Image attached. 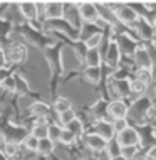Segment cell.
<instances>
[{
    "label": "cell",
    "instance_id": "6da1fadb",
    "mask_svg": "<svg viewBox=\"0 0 156 160\" xmlns=\"http://www.w3.org/2000/svg\"><path fill=\"white\" fill-rule=\"evenodd\" d=\"M154 108H153V101L149 96H139L133 101L131 106H128V115L126 120L128 122H134L143 125L146 118H153Z\"/></svg>",
    "mask_w": 156,
    "mask_h": 160
},
{
    "label": "cell",
    "instance_id": "7a4b0ae2",
    "mask_svg": "<svg viewBox=\"0 0 156 160\" xmlns=\"http://www.w3.org/2000/svg\"><path fill=\"white\" fill-rule=\"evenodd\" d=\"M99 52L102 56V62L106 64L107 69H111V71H116L119 66H121V59H123V56H121L118 46H116L114 39H109L104 36V47H99Z\"/></svg>",
    "mask_w": 156,
    "mask_h": 160
},
{
    "label": "cell",
    "instance_id": "3957f363",
    "mask_svg": "<svg viewBox=\"0 0 156 160\" xmlns=\"http://www.w3.org/2000/svg\"><path fill=\"white\" fill-rule=\"evenodd\" d=\"M112 10H114V15H116V20H118V24H123L124 27H133V24L136 22L139 17H138L136 14H134V10L131 7L128 5V3H107Z\"/></svg>",
    "mask_w": 156,
    "mask_h": 160
},
{
    "label": "cell",
    "instance_id": "277c9868",
    "mask_svg": "<svg viewBox=\"0 0 156 160\" xmlns=\"http://www.w3.org/2000/svg\"><path fill=\"white\" fill-rule=\"evenodd\" d=\"M133 31H134V39L143 41V44H149L154 39V25H151L146 19H138L133 24Z\"/></svg>",
    "mask_w": 156,
    "mask_h": 160
},
{
    "label": "cell",
    "instance_id": "5b68a950",
    "mask_svg": "<svg viewBox=\"0 0 156 160\" xmlns=\"http://www.w3.org/2000/svg\"><path fill=\"white\" fill-rule=\"evenodd\" d=\"M116 42V46H118L121 56H131L134 54V51L138 49V41L134 39V36H129L128 32H121V34H116V37H112Z\"/></svg>",
    "mask_w": 156,
    "mask_h": 160
},
{
    "label": "cell",
    "instance_id": "8992f818",
    "mask_svg": "<svg viewBox=\"0 0 156 160\" xmlns=\"http://www.w3.org/2000/svg\"><path fill=\"white\" fill-rule=\"evenodd\" d=\"M37 7H39V14H40V17H44L45 20L62 19L64 2H44V3H37Z\"/></svg>",
    "mask_w": 156,
    "mask_h": 160
},
{
    "label": "cell",
    "instance_id": "52a82bcc",
    "mask_svg": "<svg viewBox=\"0 0 156 160\" xmlns=\"http://www.w3.org/2000/svg\"><path fill=\"white\" fill-rule=\"evenodd\" d=\"M3 51H5L7 62H12V64H22V62L27 61V58H29L27 47L24 44H20V42H14V44H10Z\"/></svg>",
    "mask_w": 156,
    "mask_h": 160
},
{
    "label": "cell",
    "instance_id": "ba28073f",
    "mask_svg": "<svg viewBox=\"0 0 156 160\" xmlns=\"http://www.w3.org/2000/svg\"><path fill=\"white\" fill-rule=\"evenodd\" d=\"M77 14L82 24H96L99 20L96 2H77Z\"/></svg>",
    "mask_w": 156,
    "mask_h": 160
},
{
    "label": "cell",
    "instance_id": "9c48e42d",
    "mask_svg": "<svg viewBox=\"0 0 156 160\" xmlns=\"http://www.w3.org/2000/svg\"><path fill=\"white\" fill-rule=\"evenodd\" d=\"M114 138L121 147H139V133H138V128H134L133 125L119 132Z\"/></svg>",
    "mask_w": 156,
    "mask_h": 160
},
{
    "label": "cell",
    "instance_id": "30bf717a",
    "mask_svg": "<svg viewBox=\"0 0 156 160\" xmlns=\"http://www.w3.org/2000/svg\"><path fill=\"white\" fill-rule=\"evenodd\" d=\"M131 58H133L134 64L138 66V69H153V54L149 52L144 44L138 46V49L134 51V54Z\"/></svg>",
    "mask_w": 156,
    "mask_h": 160
},
{
    "label": "cell",
    "instance_id": "8fae6325",
    "mask_svg": "<svg viewBox=\"0 0 156 160\" xmlns=\"http://www.w3.org/2000/svg\"><path fill=\"white\" fill-rule=\"evenodd\" d=\"M107 88H109V91L112 94V99H124L131 96V93H129V79H114V78H111Z\"/></svg>",
    "mask_w": 156,
    "mask_h": 160
},
{
    "label": "cell",
    "instance_id": "7c38bea8",
    "mask_svg": "<svg viewBox=\"0 0 156 160\" xmlns=\"http://www.w3.org/2000/svg\"><path fill=\"white\" fill-rule=\"evenodd\" d=\"M17 7V12H19V15L25 19L27 22H35L39 20V7H37V2H20V3H15Z\"/></svg>",
    "mask_w": 156,
    "mask_h": 160
},
{
    "label": "cell",
    "instance_id": "4fadbf2b",
    "mask_svg": "<svg viewBox=\"0 0 156 160\" xmlns=\"http://www.w3.org/2000/svg\"><path fill=\"white\" fill-rule=\"evenodd\" d=\"M126 115H128V103L124 99H111V101H107V118L109 120L126 118Z\"/></svg>",
    "mask_w": 156,
    "mask_h": 160
},
{
    "label": "cell",
    "instance_id": "5bb4252c",
    "mask_svg": "<svg viewBox=\"0 0 156 160\" xmlns=\"http://www.w3.org/2000/svg\"><path fill=\"white\" fill-rule=\"evenodd\" d=\"M82 143H84V148L89 150L92 153H99L106 148V140H102L96 133H84L82 137Z\"/></svg>",
    "mask_w": 156,
    "mask_h": 160
},
{
    "label": "cell",
    "instance_id": "9a60e30c",
    "mask_svg": "<svg viewBox=\"0 0 156 160\" xmlns=\"http://www.w3.org/2000/svg\"><path fill=\"white\" fill-rule=\"evenodd\" d=\"M92 133L99 135L102 140H106V142H109V140H112V138L116 137L109 120H97V122H94V132Z\"/></svg>",
    "mask_w": 156,
    "mask_h": 160
},
{
    "label": "cell",
    "instance_id": "2e32d148",
    "mask_svg": "<svg viewBox=\"0 0 156 160\" xmlns=\"http://www.w3.org/2000/svg\"><path fill=\"white\" fill-rule=\"evenodd\" d=\"M25 135H27L25 128H22V127H8L5 130V133H3V142L20 145V143H22V140L25 138Z\"/></svg>",
    "mask_w": 156,
    "mask_h": 160
},
{
    "label": "cell",
    "instance_id": "e0dca14e",
    "mask_svg": "<svg viewBox=\"0 0 156 160\" xmlns=\"http://www.w3.org/2000/svg\"><path fill=\"white\" fill-rule=\"evenodd\" d=\"M29 110H30V113L35 116V118H39L40 122H45V118L50 113V106L47 105V103H44V101H32L30 106H29Z\"/></svg>",
    "mask_w": 156,
    "mask_h": 160
},
{
    "label": "cell",
    "instance_id": "ac0fdd59",
    "mask_svg": "<svg viewBox=\"0 0 156 160\" xmlns=\"http://www.w3.org/2000/svg\"><path fill=\"white\" fill-rule=\"evenodd\" d=\"M82 62H84L86 68H101L102 56L99 52V49H87L84 58H82Z\"/></svg>",
    "mask_w": 156,
    "mask_h": 160
},
{
    "label": "cell",
    "instance_id": "d6986e66",
    "mask_svg": "<svg viewBox=\"0 0 156 160\" xmlns=\"http://www.w3.org/2000/svg\"><path fill=\"white\" fill-rule=\"evenodd\" d=\"M91 116H92L96 122L97 120H109L107 118V101L97 99L96 103H92V106H91Z\"/></svg>",
    "mask_w": 156,
    "mask_h": 160
},
{
    "label": "cell",
    "instance_id": "ffe728a7",
    "mask_svg": "<svg viewBox=\"0 0 156 160\" xmlns=\"http://www.w3.org/2000/svg\"><path fill=\"white\" fill-rule=\"evenodd\" d=\"M101 68H84V71H82V79L89 84H97L101 81Z\"/></svg>",
    "mask_w": 156,
    "mask_h": 160
},
{
    "label": "cell",
    "instance_id": "44dd1931",
    "mask_svg": "<svg viewBox=\"0 0 156 160\" xmlns=\"http://www.w3.org/2000/svg\"><path fill=\"white\" fill-rule=\"evenodd\" d=\"M66 130H69V132L72 133L76 138H79V137H84V130H86V127H84V122L79 118V116H76L74 120H72L71 123H67L66 127H64Z\"/></svg>",
    "mask_w": 156,
    "mask_h": 160
},
{
    "label": "cell",
    "instance_id": "7402d4cb",
    "mask_svg": "<svg viewBox=\"0 0 156 160\" xmlns=\"http://www.w3.org/2000/svg\"><path fill=\"white\" fill-rule=\"evenodd\" d=\"M54 150H55V143H52L49 138H42V140H39L37 155H40V157H49V155H54Z\"/></svg>",
    "mask_w": 156,
    "mask_h": 160
},
{
    "label": "cell",
    "instance_id": "603a6c76",
    "mask_svg": "<svg viewBox=\"0 0 156 160\" xmlns=\"http://www.w3.org/2000/svg\"><path fill=\"white\" fill-rule=\"evenodd\" d=\"M47 125L49 123H45V122H35L32 125V128H30V135H32L34 138H37V140H42V138H47Z\"/></svg>",
    "mask_w": 156,
    "mask_h": 160
},
{
    "label": "cell",
    "instance_id": "cb8c5ba5",
    "mask_svg": "<svg viewBox=\"0 0 156 160\" xmlns=\"http://www.w3.org/2000/svg\"><path fill=\"white\" fill-rule=\"evenodd\" d=\"M148 89H149V86L143 84L141 81L134 79V78H133V79H129V93H131V94H136L138 98H139V96H146Z\"/></svg>",
    "mask_w": 156,
    "mask_h": 160
},
{
    "label": "cell",
    "instance_id": "d4e9b609",
    "mask_svg": "<svg viewBox=\"0 0 156 160\" xmlns=\"http://www.w3.org/2000/svg\"><path fill=\"white\" fill-rule=\"evenodd\" d=\"M134 79L141 81V83L146 84V86H151L153 84V69H136Z\"/></svg>",
    "mask_w": 156,
    "mask_h": 160
},
{
    "label": "cell",
    "instance_id": "484cf974",
    "mask_svg": "<svg viewBox=\"0 0 156 160\" xmlns=\"http://www.w3.org/2000/svg\"><path fill=\"white\" fill-rule=\"evenodd\" d=\"M37 145H39L37 138H34L30 133H27L25 138L22 140V147H20V148H22L24 152H29V153H37Z\"/></svg>",
    "mask_w": 156,
    "mask_h": 160
},
{
    "label": "cell",
    "instance_id": "4316f807",
    "mask_svg": "<svg viewBox=\"0 0 156 160\" xmlns=\"http://www.w3.org/2000/svg\"><path fill=\"white\" fill-rule=\"evenodd\" d=\"M121 147L118 142H116V138H112V140H109V142H106V148H104V153L109 157V160L111 158H114V157H118V155H121Z\"/></svg>",
    "mask_w": 156,
    "mask_h": 160
},
{
    "label": "cell",
    "instance_id": "83f0119b",
    "mask_svg": "<svg viewBox=\"0 0 156 160\" xmlns=\"http://www.w3.org/2000/svg\"><path fill=\"white\" fill-rule=\"evenodd\" d=\"M52 108H54V111L59 115V113H62V111L71 110V108H72V103H71V99L66 98V96H59V98L54 101V105H52Z\"/></svg>",
    "mask_w": 156,
    "mask_h": 160
},
{
    "label": "cell",
    "instance_id": "f1b7e54d",
    "mask_svg": "<svg viewBox=\"0 0 156 160\" xmlns=\"http://www.w3.org/2000/svg\"><path fill=\"white\" fill-rule=\"evenodd\" d=\"M77 142V138L72 135L69 130H66V128H62L60 130V135H59V142L57 143H62V147H66V148H69V147H72Z\"/></svg>",
    "mask_w": 156,
    "mask_h": 160
},
{
    "label": "cell",
    "instance_id": "f546056e",
    "mask_svg": "<svg viewBox=\"0 0 156 160\" xmlns=\"http://www.w3.org/2000/svg\"><path fill=\"white\" fill-rule=\"evenodd\" d=\"M102 41H104V34L97 32V34H94V36L86 39L84 46H86V49H99V46L102 44Z\"/></svg>",
    "mask_w": 156,
    "mask_h": 160
},
{
    "label": "cell",
    "instance_id": "4dcf8cb0",
    "mask_svg": "<svg viewBox=\"0 0 156 160\" xmlns=\"http://www.w3.org/2000/svg\"><path fill=\"white\" fill-rule=\"evenodd\" d=\"M0 86L5 93H15V76L14 74H5L0 79Z\"/></svg>",
    "mask_w": 156,
    "mask_h": 160
},
{
    "label": "cell",
    "instance_id": "1f68e13d",
    "mask_svg": "<svg viewBox=\"0 0 156 160\" xmlns=\"http://www.w3.org/2000/svg\"><path fill=\"white\" fill-rule=\"evenodd\" d=\"M76 116H77V113H76L74 110H72V108H71V110H67V111H62V113L57 115V125L64 128L67 123H71L72 120L76 118Z\"/></svg>",
    "mask_w": 156,
    "mask_h": 160
},
{
    "label": "cell",
    "instance_id": "d6a6232c",
    "mask_svg": "<svg viewBox=\"0 0 156 160\" xmlns=\"http://www.w3.org/2000/svg\"><path fill=\"white\" fill-rule=\"evenodd\" d=\"M60 130H62V127H59L57 123H50V125H47V138H49L52 143H57V142H59Z\"/></svg>",
    "mask_w": 156,
    "mask_h": 160
},
{
    "label": "cell",
    "instance_id": "836d02e7",
    "mask_svg": "<svg viewBox=\"0 0 156 160\" xmlns=\"http://www.w3.org/2000/svg\"><path fill=\"white\" fill-rule=\"evenodd\" d=\"M19 153H20V145H17V143H7V142H3V155H5V157L14 158Z\"/></svg>",
    "mask_w": 156,
    "mask_h": 160
},
{
    "label": "cell",
    "instance_id": "e575fe53",
    "mask_svg": "<svg viewBox=\"0 0 156 160\" xmlns=\"http://www.w3.org/2000/svg\"><path fill=\"white\" fill-rule=\"evenodd\" d=\"M139 152H141L139 147H123V148H121V155L126 160H134L139 155Z\"/></svg>",
    "mask_w": 156,
    "mask_h": 160
},
{
    "label": "cell",
    "instance_id": "d590c367",
    "mask_svg": "<svg viewBox=\"0 0 156 160\" xmlns=\"http://www.w3.org/2000/svg\"><path fill=\"white\" fill-rule=\"evenodd\" d=\"M111 127L114 130V135H118L119 132H123L126 127H129V122L126 118H118V120H111Z\"/></svg>",
    "mask_w": 156,
    "mask_h": 160
},
{
    "label": "cell",
    "instance_id": "8d00e7d4",
    "mask_svg": "<svg viewBox=\"0 0 156 160\" xmlns=\"http://www.w3.org/2000/svg\"><path fill=\"white\" fill-rule=\"evenodd\" d=\"M7 66V58H5V51H3V47L0 46V71H3Z\"/></svg>",
    "mask_w": 156,
    "mask_h": 160
},
{
    "label": "cell",
    "instance_id": "74e56055",
    "mask_svg": "<svg viewBox=\"0 0 156 160\" xmlns=\"http://www.w3.org/2000/svg\"><path fill=\"white\" fill-rule=\"evenodd\" d=\"M111 160H126L123 157V155H118V157H114V158H111Z\"/></svg>",
    "mask_w": 156,
    "mask_h": 160
}]
</instances>
